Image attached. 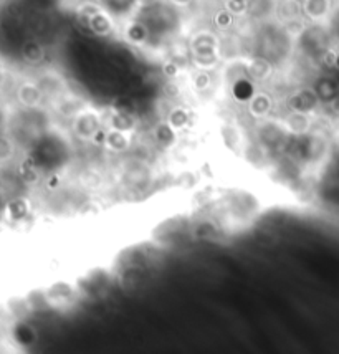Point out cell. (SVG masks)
Here are the masks:
<instances>
[{
    "mask_svg": "<svg viewBox=\"0 0 339 354\" xmlns=\"http://www.w3.org/2000/svg\"><path fill=\"white\" fill-rule=\"evenodd\" d=\"M190 61L196 68L201 70H214L220 61L218 53H202V55H190Z\"/></svg>",
    "mask_w": 339,
    "mask_h": 354,
    "instance_id": "cell-12",
    "label": "cell"
},
{
    "mask_svg": "<svg viewBox=\"0 0 339 354\" xmlns=\"http://www.w3.org/2000/svg\"><path fill=\"white\" fill-rule=\"evenodd\" d=\"M164 94L169 98H179L181 96V86L177 85L174 80H169L167 83L164 85Z\"/></svg>",
    "mask_w": 339,
    "mask_h": 354,
    "instance_id": "cell-28",
    "label": "cell"
},
{
    "mask_svg": "<svg viewBox=\"0 0 339 354\" xmlns=\"http://www.w3.org/2000/svg\"><path fill=\"white\" fill-rule=\"evenodd\" d=\"M336 60H338V50L336 48H326L321 55V63L326 68L336 70Z\"/></svg>",
    "mask_w": 339,
    "mask_h": 354,
    "instance_id": "cell-27",
    "label": "cell"
},
{
    "mask_svg": "<svg viewBox=\"0 0 339 354\" xmlns=\"http://www.w3.org/2000/svg\"><path fill=\"white\" fill-rule=\"evenodd\" d=\"M154 139L161 147H164V149H171L177 141V129L174 126H171V123L169 121L159 123V125L154 127Z\"/></svg>",
    "mask_w": 339,
    "mask_h": 354,
    "instance_id": "cell-11",
    "label": "cell"
},
{
    "mask_svg": "<svg viewBox=\"0 0 339 354\" xmlns=\"http://www.w3.org/2000/svg\"><path fill=\"white\" fill-rule=\"evenodd\" d=\"M194 232H196L197 238H201V240H207V238L214 237L215 233H217V225L210 220H204L197 225Z\"/></svg>",
    "mask_w": 339,
    "mask_h": 354,
    "instance_id": "cell-22",
    "label": "cell"
},
{
    "mask_svg": "<svg viewBox=\"0 0 339 354\" xmlns=\"http://www.w3.org/2000/svg\"><path fill=\"white\" fill-rule=\"evenodd\" d=\"M98 129H101L99 119L91 113L81 114V116L76 118V121H74V133L80 136L81 139H93V136L98 133Z\"/></svg>",
    "mask_w": 339,
    "mask_h": 354,
    "instance_id": "cell-9",
    "label": "cell"
},
{
    "mask_svg": "<svg viewBox=\"0 0 339 354\" xmlns=\"http://www.w3.org/2000/svg\"><path fill=\"white\" fill-rule=\"evenodd\" d=\"M245 70L248 78L254 81H267L273 73L271 63L263 56H255V59L248 60Z\"/></svg>",
    "mask_w": 339,
    "mask_h": 354,
    "instance_id": "cell-6",
    "label": "cell"
},
{
    "mask_svg": "<svg viewBox=\"0 0 339 354\" xmlns=\"http://www.w3.org/2000/svg\"><path fill=\"white\" fill-rule=\"evenodd\" d=\"M171 2L177 7H187V6H190V3H192V0H171Z\"/></svg>",
    "mask_w": 339,
    "mask_h": 354,
    "instance_id": "cell-31",
    "label": "cell"
},
{
    "mask_svg": "<svg viewBox=\"0 0 339 354\" xmlns=\"http://www.w3.org/2000/svg\"><path fill=\"white\" fill-rule=\"evenodd\" d=\"M126 39L130 40L131 43L134 45H141L146 42L147 39V28L143 25L141 22H131L130 25L126 27V32H124Z\"/></svg>",
    "mask_w": 339,
    "mask_h": 354,
    "instance_id": "cell-13",
    "label": "cell"
},
{
    "mask_svg": "<svg viewBox=\"0 0 339 354\" xmlns=\"http://www.w3.org/2000/svg\"><path fill=\"white\" fill-rule=\"evenodd\" d=\"M225 9L229 10L234 17H240V15L247 14L248 2H243V0H225Z\"/></svg>",
    "mask_w": 339,
    "mask_h": 354,
    "instance_id": "cell-24",
    "label": "cell"
},
{
    "mask_svg": "<svg viewBox=\"0 0 339 354\" xmlns=\"http://www.w3.org/2000/svg\"><path fill=\"white\" fill-rule=\"evenodd\" d=\"M285 125H287V129L293 136H305L311 127V119H309V114L300 113V111H289L285 118Z\"/></svg>",
    "mask_w": 339,
    "mask_h": 354,
    "instance_id": "cell-7",
    "label": "cell"
},
{
    "mask_svg": "<svg viewBox=\"0 0 339 354\" xmlns=\"http://www.w3.org/2000/svg\"><path fill=\"white\" fill-rule=\"evenodd\" d=\"M254 88L250 85V78L243 76L238 78V80L234 81V96L237 98L238 101H247L254 96Z\"/></svg>",
    "mask_w": 339,
    "mask_h": 354,
    "instance_id": "cell-14",
    "label": "cell"
},
{
    "mask_svg": "<svg viewBox=\"0 0 339 354\" xmlns=\"http://www.w3.org/2000/svg\"><path fill=\"white\" fill-rule=\"evenodd\" d=\"M320 105H321V100L320 96H318L316 90L309 88V86L298 90L296 93H293L291 96L288 98L289 111H300V113L311 114L320 108Z\"/></svg>",
    "mask_w": 339,
    "mask_h": 354,
    "instance_id": "cell-1",
    "label": "cell"
},
{
    "mask_svg": "<svg viewBox=\"0 0 339 354\" xmlns=\"http://www.w3.org/2000/svg\"><path fill=\"white\" fill-rule=\"evenodd\" d=\"M113 110L118 111V113H127V114H134L136 113V105L131 98L121 96L116 98L113 103Z\"/></svg>",
    "mask_w": 339,
    "mask_h": 354,
    "instance_id": "cell-23",
    "label": "cell"
},
{
    "mask_svg": "<svg viewBox=\"0 0 339 354\" xmlns=\"http://www.w3.org/2000/svg\"><path fill=\"white\" fill-rule=\"evenodd\" d=\"M214 23H215V27L220 28V30H229V28L234 25V15H232L230 12L223 7L222 10H218L217 14H215Z\"/></svg>",
    "mask_w": 339,
    "mask_h": 354,
    "instance_id": "cell-21",
    "label": "cell"
},
{
    "mask_svg": "<svg viewBox=\"0 0 339 354\" xmlns=\"http://www.w3.org/2000/svg\"><path fill=\"white\" fill-rule=\"evenodd\" d=\"M243 2H250V0H243Z\"/></svg>",
    "mask_w": 339,
    "mask_h": 354,
    "instance_id": "cell-32",
    "label": "cell"
},
{
    "mask_svg": "<svg viewBox=\"0 0 339 354\" xmlns=\"http://www.w3.org/2000/svg\"><path fill=\"white\" fill-rule=\"evenodd\" d=\"M313 88L316 90L321 103H326V105H331L339 96V83L336 78L322 76L316 81Z\"/></svg>",
    "mask_w": 339,
    "mask_h": 354,
    "instance_id": "cell-8",
    "label": "cell"
},
{
    "mask_svg": "<svg viewBox=\"0 0 339 354\" xmlns=\"http://www.w3.org/2000/svg\"><path fill=\"white\" fill-rule=\"evenodd\" d=\"M105 146L107 147V149H111L114 152L127 151L131 146L130 133H126V131H119V129H116V127H111V129L106 133Z\"/></svg>",
    "mask_w": 339,
    "mask_h": 354,
    "instance_id": "cell-10",
    "label": "cell"
},
{
    "mask_svg": "<svg viewBox=\"0 0 339 354\" xmlns=\"http://www.w3.org/2000/svg\"><path fill=\"white\" fill-rule=\"evenodd\" d=\"M202 53H218L217 35L209 30L197 32L190 40V55H202Z\"/></svg>",
    "mask_w": 339,
    "mask_h": 354,
    "instance_id": "cell-3",
    "label": "cell"
},
{
    "mask_svg": "<svg viewBox=\"0 0 339 354\" xmlns=\"http://www.w3.org/2000/svg\"><path fill=\"white\" fill-rule=\"evenodd\" d=\"M301 12L311 22H325L333 14V0H303Z\"/></svg>",
    "mask_w": 339,
    "mask_h": 354,
    "instance_id": "cell-2",
    "label": "cell"
},
{
    "mask_svg": "<svg viewBox=\"0 0 339 354\" xmlns=\"http://www.w3.org/2000/svg\"><path fill=\"white\" fill-rule=\"evenodd\" d=\"M256 237H258V240H262V244H273L275 242V232L270 229H258L256 230Z\"/></svg>",
    "mask_w": 339,
    "mask_h": 354,
    "instance_id": "cell-29",
    "label": "cell"
},
{
    "mask_svg": "<svg viewBox=\"0 0 339 354\" xmlns=\"http://www.w3.org/2000/svg\"><path fill=\"white\" fill-rule=\"evenodd\" d=\"M167 121L171 123V126L176 127V129H182V127H185L190 123V113L187 108L177 106V108L171 110Z\"/></svg>",
    "mask_w": 339,
    "mask_h": 354,
    "instance_id": "cell-17",
    "label": "cell"
},
{
    "mask_svg": "<svg viewBox=\"0 0 339 354\" xmlns=\"http://www.w3.org/2000/svg\"><path fill=\"white\" fill-rule=\"evenodd\" d=\"M338 174H339V172H338Z\"/></svg>",
    "mask_w": 339,
    "mask_h": 354,
    "instance_id": "cell-34",
    "label": "cell"
},
{
    "mask_svg": "<svg viewBox=\"0 0 339 354\" xmlns=\"http://www.w3.org/2000/svg\"><path fill=\"white\" fill-rule=\"evenodd\" d=\"M181 72H182V67H181L179 63H177V61H174L172 59L167 60V61H164L163 73L169 78V80H176V78L181 75Z\"/></svg>",
    "mask_w": 339,
    "mask_h": 354,
    "instance_id": "cell-26",
    "label": "cell"
},
{
    "mask_svg": "<svg viewBox=\"0 0 339 354\" xmlns=\"http://www.w3.org/2000/svg\"><path fill=\"white\" fill-rule=\"evenodd\" d=\"M190 83H192V88L196 92H205V90H209L210 83H212V76H210L209 70L196 68V72L190 76Z\"/></svg>",
    "mask_w": 339,
    "mask_h": 354,
    "instance_id": "cell-16",
    "label": "cell"
},
{
    "mask_svg": "<svg viewBox=\"0 0 339 354\" xmlns=\"http://www.w3.org/2000/svg\"><path fill=\"white\" fill-rule=\"evenodd\" d=\"M141 278H143V273H141L139 269L132 267V269H126L121 275V283L124 288H134L139 285Z\"/></svg>",
    "mask_w": 339,
    "mask_h": 354,
    "instance_id": "cell-20",
    "label": "cell"
},
{
    "mask_svg": "<svg viewBox=\"0 0 339 354\" xmlns=\"http://www.w3.org/2000/svg\"><path fill=\"white\" fill-rule=\"evenodd\" d=\"M301 2H303V0H301Z\"/></svg>",
    "mask_w": 339,
    "mask_h": 354,
    "instance_id": "cell-33",
    "label": "cell"
},
{
    "mask_svg": "<svg viewBox=\"0 0 339 354\" xmlns=\"http://www.w3.org/2000/svg\"><path fill=\"white\" fill-rule=\"evenodd\" d=\"M93 35L98 37H107L113 34L114 30V20L110 17V14L105 12V9L99 10L98 14H94L93 17H90L88 20V28Z\"/></svg>",
    "mask_w": 339,
    "mask_h": 354,
    "instance_id": "cell-5",
    "label": "cell"
},
{
    "mask_svg": "<svg viewBox=\"0 0 339 354\" xmlns=\"http://www.w3.org/2000/svg\"><path fill=\"white\" fill-rule=\"evenodd\" d=\"M23 59L28 63H40L45 59V50L40 43L37 42H28L23 47Z\"/></svg>",
    "mask_w": 339,
    "mask_h": 354,
    "instance_id": "cell-19",
    "label": "cell"
},
{
    "mask_svg": "<svg viewBox=\"0 0 339 354\" xmlns=\"http://www.w3.org/2000/svg\"><path fill=\"white\" fill-rule=\"evenodd\" d=\"M136 126V118L134 114L127 113H118L114 111L113 118H111V127H116L119 131H126V133H131Z\"/></svg>",
    "mask_w": 339,
    "mask_h": 354,
    "instance_id": "cell-15",
    "label": "cell"
},
{
    "mask_svg": "<svg viewBox=\"0 0 339 354\" xmlns=\"http://www.w3.org/2000/svg\"><path fill=\"white\" fill-rule=\"evenodd\" d=\"M305 28H306L305 22H303V20H301V19H298V17L289 19L288 22H287V32H288V35L295 37V39H296V37L303 35Z\"/></svg>",
    "mask_w": 339,
    "mask_h": 354,
    "instance_id": "cell-25",
    "label": "cell"
},
{
    "mask_svg": "<svg viewBox=\"0 0 339 354\" xmlns=\"http://www.w3.org/2000/svg\"><path fill=\"white\" fill-rule=\"evenodd\" d=\"M20 100H22L23 105L27 106H35L37 103L40 101V90L37 88L35 85L32 83H25L19 92Z\"/></svg>",
    "mask_w": 339,
    "mask_h": 354,
    "instance_id": "cell-18",
    "label": "cell"
},
{
    "mask_svg": "<svg viewBox=\"0 0 339 354\" xmlns=\"http://www.w3.org/2000/svg\"><path fill=\"white\" fill-rule=\"evenodd\" d=\"M248 106V113L256 119H263L270 114L273 101L270 98V94L265 92H255L254 96L250 98L247 103Z\"/></svg>",
    "mask_w": 339,
    "mask_h": 354,
    "instance_id": "cell-4",
    "label": "cell"
},
{
    "mask_svg": "<svg viewBox=\"0 0 339 354\" xmlns=\"http://www.w3.org/2000/svg\"><path fill=\"white\" fill-rule=\"evenodd\" d=\"M106 133H107V131H105V129H98V133L93 136V139H91V141H93L94 144H99V146H105Z\"/></svg>",
    "mask_w": 339,
    "mask_h": 354,
    "instance_id": "cell-30",
    "label": "cell"
}]
</instances>
